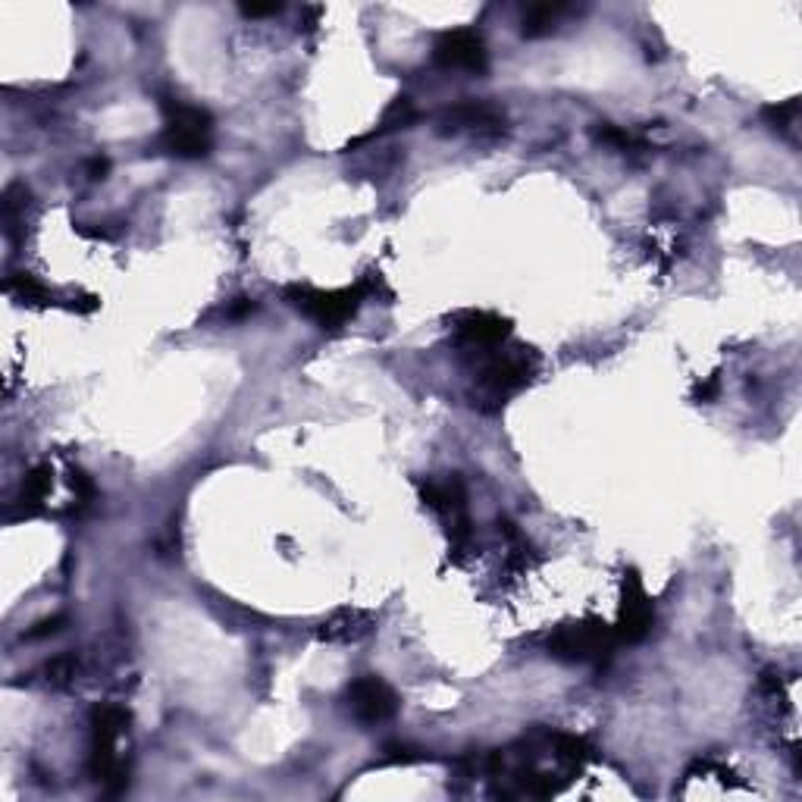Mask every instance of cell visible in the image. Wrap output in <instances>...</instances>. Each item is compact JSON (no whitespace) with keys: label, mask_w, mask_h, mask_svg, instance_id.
I'll list each match as a JSON object with an SVG mask.
<instances>
[{"label":"cell","mask_w":802,"mask_h":802,"mask_svg":"<svg viewBox=\"0 0 802 802\" xmlns=\"http://www.w3.org/2000/svg\"><path fill=\"white\" fill-rule=\"evenodd\" d=\"M107 170H110V160H107V157H94V160L88 163V176H91V179H104Z\"/></svg>","instance_id":"25"},{"label":"cell","mask_w":802,"mask_h":802,"mask_svg":"<svg viewBox=\"0 0 802 802\" xmlns=\"http://www.w3.org/2000/svg\"><path fill=\"white\" fill-rule=\"evenodd\" d=\"M433 60L442 69H461V73H486L489 66V54L486 44L474 29H452L439 35L436 47H433Z\"/></svg>","instance_id":"8"},{"label":"cell","mask_w":802,"mask_h":802,"mask_svg":"<svg viewBox=\"0 0 802 802\" xmlns=\"http://www.w3.org/2000/svg\"><path fill=\"white\" fill-rule=\"evenodd\" d=\"M718 392H721V376H718V373H712V376H705L702 383H696V389H693V398H696V401H715V398H718Z\"/></svg>","instance_id":"23"},{"label":"cell","mask_w":802,"mask_h":802,"mask_svg":"<svg viewBox=\"0 0 802 802\" xmlns=\"http://www.w3.org/2000/svg\"><path fill=\"white\" fill-rule=\"evenodd\" d=\"M505 129V113L492 104L464 101L455 107H445L439 113V132H474L483 138H492Z\"/></svg>","instance_id":"10"},{"label":"cell","mask_w":802,"mask_h":802,"mask_svg":"<svg viewBox=\"0 0 802 802\" xmlns=\"http://www.w3.org/2000/svg\"><path fill=\"white\" fill-rule=\"evenodd\" d=\"M414 116H417V110H414V101L411 98H405V94H401V98H395L386 110H383V120H380V129L376 132H392V129H408L411 123H414Z\"/></svg>","instance_id":"16"},{"label":"cell","mask_w":802,"mask_h":802,"mask_svg":"<svg viewBox=\"0 0 802 802\" xmlns=\"http://www.w3.org/2000/svg\"><path fill=\"white\" fill-rule=\"evenodd\" d=\"M796 113H799V101H796V98H790V101H784V104H777V107H765V110H762V116H765V120H768L774 129H787V126L796 120Z\"/></svg>","instance_id":"17"},{"label":"cell","mask_w":802,"mask_h":802,"mask_svg":"<svg viewBox=\"0 0 802 802\" xmlns=\"http://www.w3.org/2000/svg\"><path fill=\"white\" fill-rule=\"evenodd\" d=\"M539 361L530 348H514L492 355L480 370V398L474 405L480 411H499L511 395L533 383Z\"/></svg>","instance_id":"4"},{"label":"cell","mask_w":802,"mask_h":802,"mask_svg":"<svg viewBox=\"0 0 802 802\" xmlns=\"http://www.w3.org/2000/svg\"><path fill=\"white\" fill-rule=\"evenodd\" d=\"M239 10H242V16L264 19V16H279V13H282V4H276V0H270V4H242Z\"/></svg>","instance_id":"24"},{"label":"cell","mask_w":802,"mask_h":802,"mask_svg":"<svg viewBox=\"0 0 802 802\" xmlns=\"http://www.w3.org/2000/svg\"><path fill=\"white\" fill-rule=\"evenodd\" d=\"M163 135L160 145L167 154L182 160L207 157L214 148V120L204 107H192L173 98H163Z\"/></svg>","instance_id":"3"},{"label":"cell","mask_w":802,"mask_h":802,"mask_svg":"<svg viewBox=\"0 0 802 802\" xmlns=\"http://www.w3.org/2000/svg\"><path fill=\"white\" fill-rule=\"evenodd\" d=\"M4 289L19 298V301H29V304H47L51 301V292H47L41 282L29 273H10L7 282H4Z\"/></svg>","instance_id":"15"},{"label":"cell","mask_w":802,"mask_h":802,"mask_svg":"<svg viewBox=\"0 0 802 802\" xmlns=\"http://www.w3.org/2000/svg\"><path fill=\"white\" fill-rule=\"evenodd\" d=\"M376 630V615L367 608H336L317 624V640L323 643H361Z\"/></svg>","instance_id":"11"},{"label":"cell","mask_w":802,"mask_h":802,"mask_svg":"<svg viewBox=\"0 0 802 802\" xmlns=\"http://www.w3.org/2000/svg\"><path fill=\"white\" fill-rule=\"evenodd\" d=\"M420 495L433 511H439L448 524L467 517V489L458 477H442V480H427L420 483Z\"/></svg>","instance_id":"12"},{"label":"cell","mask_w":802,"mask_h":802,"mask_svg":"<svg viewBox=\"0 0 802 802\" xmlns=\"http://www.w3.org/2000/svg\"><path fill=\"white\" fill-rule=\"evenodd\" d=\"M383 759L386 762H395V765H411V762H420L423 752L414 749V746H405V743H389L383 749Z\"/></svg>","instance_id":"21"},{"label":"cell","mask_w":802,"mask_h":802,"mask_svg":"<svg viewBox=\"0 0 802 802\" xmlns=\"http://www.w3.org/2000/svg\"><path fill=\"white\" fill-rule=\"evenodd\" d=\"M383 292V273L367 270L355 286L348 289H314V286H289L286 301L308 320L323 329H339L361 311V304Z\"/></svg>","instance_id":"1"},{"label":"cell","mask_w":802,"mask_h":802,"mask_svg":"<svg viewBox=\"0 0 802 802\" xmlns=\"http://www.w3.org/2000/svg\"><path fill=\"white\" fill-rule=\"evenodd\" d=\"M73 677H76V658L73 655H60L47 665V680L57 683V687H63V683H69Z\"/></svg>","instance_id":"20"},{"label":"cell","mask_w":802,"mask_h":802,"mask_svg":"<svg viewBox=\"0 0 802 802\" xmlns=\"http://www.w3.org/2000/svg\"><path fill=\"white\" fill-rule=\"evenodd\" d=\"M452 329L461 345L489 351V348H499L511 336V320L492 311H461L452 320Z\"/></svg>","instance_id":"9"},{"label":"cell","mask_w":802,"mask_h":802,"mask_svg":"<svg viewBox=\"0 0 802 802\" xmlns=\"http://www.w3.org/2000/svg\"><path fill=\"white\" fill-rule=\"evenodd\" d=\"M652 624H655V608H652V599L646 593V586H643L640 574L627 571L624 583H621V608H618L615 640L627 643V646L643 643L649 636V630H652Z\"/></svg>","instance_id":"6"},{"label":"cell","mask_w":802,"mask_h":802,"mask_svg":"<svg viewBox=\"0 0 802 802\" xmlns=\"http://www.w3.org/2000/svg\"><path fill=\"white\" fill-rule=\"evenodd\" d=\"M63 627H66V618L63 615H51V618L32 624V630H26V640H44V636H57Z\"/></svg>","instance_id":"22"},{"label":"cell","mask_w":802,"mask_h":802,"mask_svg":"<svg viewBox=\"0 0 802 802\" xmlns=\"http://www.w3.org/2000/svg\"><path fill=\"white\" fill-rule=\"evenodd\" d=\"M129 724V712L120 705H98L91 712V740H88V771L98 784L107 787V793L126 790V768L116 759V740H120L123 727Z\"/></svg>","instance_id":"2"},{"label":"cell","mask_w":802,"mask_h":802,"mask_svg":"<svg viewBox=\"0 0 802 802\" xmlns=\"http://www.w3.org/2000/svg\"><path fill=\"white\" fill-rule=\"evenodd\" d=\"M345 699H348V709H351V715H355V721L364 724V727L386 724L398 712L395 690L389 687L386 680L373 677V674H364L358 680H351L348 690H345Z\"/></svg>","instance_id":"7"},{"label":"cell","mask_w":802,"mask_h":802,"mask_svg":"<svg viewBox=\"0 0 802 802\" xmlns=\"http://www.w3.org/2000/svg\"><path fill=\"white\" fill-rule=\"evenodd\" d=\"M596 138L602 141V145L621 148V151H627V148L636 145V138H633L630 132H624V129H618V126H611V123H599V126H596Z\"/></svg>","instance_id":"18"},{"label":"cell","mask_w":802,"mask_h":802,"mask_svg":"<svg viewBox=\"0 0 802 802\" xmlns=\"http://www.w3.org/2000/svg\"><path fill=\"white\" fill-rule=\"evenodd\" d=\"M54 486V470L47 467V464H35L26 477H22V486H19V505L26 514H38L44 499H47V492H51Z\"/></svg>","instance_id":"13"},{"label":"cell","mask_w":802,"mask_h":802,"mask_svg":"<svg viewBox=\"0 0 802 802\" xmlns=\"http://www.w3.org/2000/svg\"><path fill=\"white\" fill-rule=\"evenodd\" d=\"M615 627H608L599 618H583L574 624H561L549 636V655L558 662H571V665H605L611 652H615Z\"/></svg>","instance_id":"5"},{"label":"cell","mask_w":802,"mask_h":802,"mask_svg":"<svg viewBox=\"0 0 802 802\" xmlns=\"http://www.w3.org/2000/svg\"><path fill=\"white\" fill-rule=\"evenodd\" d=\"M568 13H574V7H568V4H533L521 16V32L527 38H539V35L552 32Z\"/></svg>","instance_id":"14"},{"label":"cell","mask_w":802,"mask_h":802,"mask_svg":"<svg viewBox=\"0 0 802 802\" xmlns=\"http://www.w3.org/2000/svg\"><path fill=\"white\" fill-rule=\"evenodd\" d=\"M69 486H73L79 505H91L94 495H98V489H94L91 477L85 474V470H79V467H69Z\"/></svg>","instance_id":"19"}]
</instances>
